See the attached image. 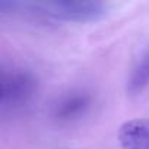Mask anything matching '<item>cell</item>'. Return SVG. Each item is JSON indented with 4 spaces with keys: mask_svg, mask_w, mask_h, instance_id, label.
<instances>
[{
    "mask_svg": "<svg viewBox=\"0 0 149 149\" xmlns=\"http://www.w3.org/2000/svg\"><path fill=\"white\" fill-rule=\"evenodd\" d=\"M45 16L67 22H94L107 15V5L97 0H58L32 5Z\"/></svg>",
    "mask_w": 149,
    "mask_h": 149,
    "instance_id": "6da1fadb",
    "label": "cell"
},
{
    "mask_svg": "<svg viewBox=\"0 0 149 149\" xmlns=\"http://www.w3.org/2000/svg\"><path fill=\"white\" fill-rule=\"evenodd\" d=\"M148 85H149V50L142 56V58L132 70V74L127 81V92L130 95H136L142 92Z\"/></svg>",
    "mask_w": 149,
    "mask_h": 149,
    "instance_id": "5b68a950",
    "label": "cell"
},
{
    "mask_svg": "<svg viewBox=\"0 0 149 149\" xmlns=\"http://www.w3.org/2000/svg\"><path fill=\"white\" fill-rule=\"evenodd\" d=\"M35 92V81L26 72L5 74L2 79V107L18 108L25 105Z\"/></svg>",
    "mask_w": 149,
    "mask_h": 149,
    "instance_id": "7a4b0ae2",
    "label": "cell"
},
{
    "mask_svg": "<svg viewBox=\"0 0 149 149\" xmlns=\"http://www.w3.org/2000/svg\"><path fill=\"white\" fill-rule=\"evenodd\" d=\"M123 149H149V118H132L124 121L117 133Z\"/></svg>",
    "mask_w": 149,
    "mask_h": 149,
    "instance_id": "3957f363",
    "label": "cell"
},
{
    "mask_svg": "<svg viewBox=\"0 0 149 149\" xmlns=\"http://www.w3.org/2000/svg\"><path fill=\"white\" fill-rule=\"evenodd\" d=\"M91 95L86 92H74L63 98L54 110V116L58 120H70L84 114L85 110L91 105Z\"/></svg>",
    "mask_w": 149,
    "mask_h": 149,
    "instance_id": "277c9868",
    "label": "cell"
}]
</instances>
